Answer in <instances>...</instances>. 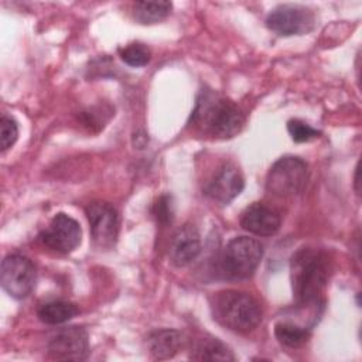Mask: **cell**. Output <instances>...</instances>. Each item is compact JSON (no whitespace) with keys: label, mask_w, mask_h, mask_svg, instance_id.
I'll list each match as a JSON object with an SVG mask.
<instances>
[{"label":"cell","mask_w":362,"mask_h":362,"mask_svg":"<svg viewBox=\"0 0 362 362\" xmlns=\"http://www.w3.org/2000/svg\"><path fill=\"white\" fill-rule=\"evenodd\" d=\"M328 256L314 247L298 249L290 260L293 297L298 305L318 304L328 284Z\"/></svg>","instance_id":"cell-1"},{"label":"cell","mask_w":362,"mask_h":362,"mask_svg":"<svg viewBox=\"0 0 362 362\" xmlns=\"http://www.w3.org/2000/svg\"><path fill=\"white\" fill-rule=\"evenodd\" d=\"M191 122L204 133L229 139L242 130L245 116L232 100L225 99L212 90H204L197 99Z\"/></svg>","instance_id":"cell-2"},{"label":"cell","mask_w":362,"mask_h":362,"mask_svg":"<svg viewBox=\"0 0 362 362\" xmlns=\"http://www.w3.org/2000/svg\"><path fill=\"white\" fill-rule=\"evenodd\" d=\"M214 318L228 329L250 332L262 322V307L250 294L236 290L219 291L211 303Z\"/></svg>","instance_id":"cell-3"},{"label":"cell","mask_w":362,"mask_h":362,"mask_svg":"<svg viewBox=\"0 0 362 362\" xmlns=\"http://www.w3.org/2000/svg\"><path fill=\"white\" fill-rule=\"evenodd\" d=\"M263 257V246L247 236H236L223 247L219 257V269L228 279H247L257 269Z\"/></svg>","instance_id":"cell-4"},{"label":"cell","mask_w":362,"mask_h":362,"mask_svg":"<svg viewBox=\"0 0 362 362\" xmlns=\"http://www.w3.org/2000/svg\"><path fill=\"white\" fill-rule=\"evenodd\" d=\"M307 178V163L296 156H284L270 167L266 177V188L277 197H293L304 189Z\"/></svg>","instance_id":"cell-5"},{"label":"cell","mask_w":362,"mask_h":362,"mask_svg":"<svg viewBox=\"0 0 362 362\" xmlns=\"http://www.w3.org/2000/svg\"><path fill=\"white\" fill-rule=\"evenodd\" d=\"M37 272L33 262L23 255H8L1 262L0 281L4 291L17 300L31 294L35 287Z\"/></svg>","instance_id":"cell-6"},{"label":"cell","mask_w":362,"mask_h":362,"mask_svg":"<svg viewBox=\"0 0 362 362\" xmlns=\"http://www.w3.org/2000/svg\"><path fill=\"white\" fill-rule=\"evenodd\" d=\"M266 25L279 35H303L314 28L315 17L313 11L304 6L280 4L269 13Z\"/></svg>","instance_id":"cell-7"},{"label":"cell","mask_w":362,"mask_h":362,"mask_svg":"<svg viewBox=\"0 0 362 362\" xmlns=\"http://www.w3.org/2000/svg\"><path fill=\"white\" fill-rule=\"evenodd\" d=\"M85 214L95 245L100 249L113 247L119 233V214L116 208L106 201H93L86 205Z\"/></svg>","instance_id":"cell-8"},{"label":"cell","mask_w":362,"mask_h":362,"mask_svg":"<svg viewBox=\"0 0 362 362\" xmlns=\"http://www.w3.org/2000/svg\"><path fill=\"white\" fill-rule=\"evenodd\" d=\"M48 355L57 361H82L89 355L88 332L82 327H66L48 341Z\"/></svg>","instance_id":"cell-9"},{"label":"cell","mask_w":362,"mask_h":362,"mask_svg":"<svg viewBox=\"0 0 362 362\" xmlns=\"http://www.w3.org/2000/svg\"><path fill=\"white\" fill-rule=\"evenodd\" d=\"M81 225L64 212L57 214L49 226L40 235L41 242L58 253H71L75 250L81 243Z\"/></svg>","instance_id":"cell-10"},{"label":"cell","mask_w":362,"mask_h":362,"mask_svg":"<svg viewBox=\"0 0 362 362\" xmlns=\"http://www.w3.org/2000/svg\"><path fill=\"white\" fill-rule=\"evenodd\" d=\"M245 187V180L240 171L233 164L222 165L214 178L205 185L204 192L221 205L229 204L236 198Z\"/></svg>","instance_id":"cell-11"},{"label":"cell","mask_w":362,"mask_h":362,"mask_svg":"<svg viewBox=\"0 0 362 362\" xmlns=\"http://www.w3.org/2000/svg\"><path fill=\"white\" fill-rule=\"evenodd\" d=\"M201 252V238L197 228L185 223L173 235L170 242V260L177 267H185L192 263Z\"/></svg>","instance_id":"cell-12"},{"label":"cell","mask_w":362,"mask_h":362,"mask_svg":"<svg viewBox=\"0 0 362 362\" xmlns=\"http://www.w3.org/2000/svg\"><path fill=\"white\" fill-rule=\"evenodd\" d=\"M279 214L262 202H253L240 215V226L257 236H272L280 228Z\"/></svg>","instance_id":"cell-13"},{"label":"cell","mask_w":362,"mask_h":362,"mask_svg":"<svg viewBox=\"0 0 362 362\" xmlns=\"http://www.w3.org/2000/svg\"><path fill=\"white\" fill-rule=\"evenodd\" d=\"M184 345V335L177 329H157L147 338V346L153 359L173 358Z\"/></svg>","instance_id":"cell-14"},{"label":"cell","mask_w":362,"mask_h":362,"mask_svg":"<svg viewBox=\"0 0 362 362\" xmlns=\"http://www.w3.org/2000/svg\"><path fill=\"white\" fill-rule=\"evenodd\" d=\"M191 359H195V361H235V355L218 338H201L192 346Z\"/></svg>","instance_id":"cell-15"},{"label":"cell","mask_w":362,"mask_h":362,"mask_svg":"<svg viewBox=\"0 0 362 362\" xmlns=\"http://www.w3.org/2000/svg\"><path fill=\"white\" fill-rule=\"evenodd\" d=\"M79 313L78 307L69 301H48L44 303L38 307L37 315L40 321L49 324V325H57V324H64L74 318Z\"/></svg>","instance_id":"cell-16"},{"label":"cell","mask_w":362,"mask_h":362,"mask_svg":"<svg viewBox=\"0 0 362 362\" xmlns=\"http://www.w3.org/2000/svg\"><path fill=\"white\" fill-rule=\"evenodd\" d=\"M173 8L170 1H136L133 16L140 24H154L164 20Z\"/></svg>","instance_id":"cell-17"},{"label":"cell","mask_w":362,"mask_h":362,"mask_svg":"<svg viewBox=\"0 0 362 362\" xmlns=\"http://www.w3.org/2000/svg\"><path fill=\"white\" fill-rule=\"evenodd\" d=\"M274 335L280 344L288 348H298L308 341L310 331L297 324L283 321L274 325Z\"/></svg>","instance_id":"cell-18"},{"label":"cell","mask_w":362,"mask_h":362,"mask_svg":"<svg viewBox=\"0 0 362 362\" xmlns=\"http://www.w3.org/2000/svg\"><path fill=\"white\" fill-rule=\"evenodd\" d=\"M120 58L129 66H144L150 62L151 51L144 44L133 42L120 49Z\"/></svg>","instance_id":"cell-19"},{"label":"cell","mask_w":362,"mask_h":362,"mask_svg":"<svg viewBox=\"0 0 362 362\" xmlns=\"http://www.w3.org/2000/svg\"><path fill=\"white\" fill-rule=\"evenodd\" d=\"M287 130L291 139L296 143H305L311 141L317 137H320V132L314 127H311L308 123L300 120V119H291L287 122Z\"/></svg>","instance_id":"cell-20"},{"label":"cell","mask_w":362,"mask_h":362,"mask_svg":"<svg viewBox=\"0 0 362 362\" xmlns=\"http://www.w3.org/2000/svg\"><path fill=\"white\" fill-rule=\"evenodd\" d=\"M17 137H18L17 122L10 116L3 115L0 117V148H1V151H6L7 148H10L16 143Z\"/></svg>","instance_id":"cell-21"},{"label":"cell","mask_w":362,"mask_h":362,"mask_svg":"<svg viewBox=\"0 0 362 362\" xmlns=\"http://www.w3.org/2000/svg\"><path fill=\"white\" fill-rule=\"evenodd\" d=\"M153 214L157 219L158 223L161 225H168L173 221V204H171V197L163 195L157 199L153 208Z\"/></svg>","instance_id":"cell-22"}]
</instances>
